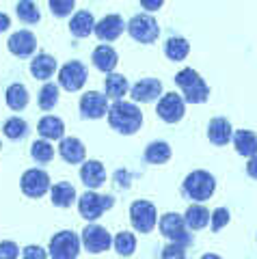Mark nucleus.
<instances>
[{
    "mask_svg": "<svg viewBox=\"0 0 257 259\" xmlns=\"http://www.w3.org/2000/svg\"><path fill=\"white\" fill-rule=\"evenodd\" d=\"M108 123L112 130H117L119 134L130 136L134 132H139L143 125V112L134 102H123L117 100L112 106H108Z\"/></svg>",
    "mask_w": 257,
    "mask_h": 259,
    "instance_id": "obj_1",
    "label": "nucleus"
},
{
    "mask_svg": "<svg viewBox=\"0 0 257 259\" xmlns=\"http://www.w3.org/2000/svg\"><path fill=\"white\" fill-rule=\"evenodd\" d=\"M175 84L180 87V91L184 93V100L188 104H203V102H207V97H210V87L203 82L199 71L190 69V67L175 74Z\"/></svg>",
    "mask_w": 257,
    "mask_h": 259,
    "instance_id": "obj_2",
    "label": "nucleus"
},
{
    "mask_svg": "<svg viewBox=\"0 0 257 259\" xmlns=\"http://www.w3.org/2000/svg\"><path fill=\"white\" fill-rule=\"evenodd\" d=\"M182 188H184V194H186V197H190L192 201H197V203H201V201H207L214 194L216 180H214L212 173L199 168V171H192L190 175H186Z\"/></svg>",
    "mask_w": 257,
    "mask_h": 259,
    "instance_id": "obj_3",
    "label": "nucleus"
},
{
    "mask_svg": "<svg viewBox=\"0 0 257 259\" xmlns=\"http://www.w3.org/2000/svg\"><path fill=\"white\" fill-rule=\"evenodd\" d=\"M158 227H160V233H162L168 242H173V244H180V246L192 244V233L188 231V225L184 223V216L168 212L164 216H160Z\"/></svg>",
    "mask_w": 257,
    "mask_h": 259,
    "instance_id": "obj_4",
    "label": "nucleus"
},
{
    "mask_svg": "<svg viewBox=\"0 0 257 259\" xmlns=\"http://www.w3.org/2000/svg\"><path fill=\"white\" fill-rule=\"evenodd\" d=\"M112 205H115V199L110 194H98L95 190H89L82 197H78V212L84 221H98Z\"/></svg>",
    "mask_w": 257,
    "mask_h": 259,
    "instance_id": "obj_5",
    "label": "nucleus"
},
{
    "mask_svg": "<svg viewBox=\"0 0 257 259\" xmlns=\"http://www.w3.org/2000/svg\"><path fill=\"white\" fill-rule=\"evenodd\" d=\"M125 28H127V32H130V37L139 44H154L158 39V35H160L158 22L151 18L149 13L134 15V18L125 24Z\"/></svg>",
    "mask_w": 257,
    "mask_h": 259,
    "instance_id": "obj_6",
    "label": "nucleus"
},
{
    "mask_svg": "<svg viewBox=\"0 0 257 259\" xmlns=\"http://www.w3.org/2000/svg\"><path fill=\"white\" fill-rule=\"evenodd\" d=\"M48 253L52 259H76L80 253V238L74 231H59L50 238Z\"/></svg>",
    "mask_w": 257,
    "mask_h": 259,
    "instance_id": "obj_7",
    "label": "nucleus"
},
{
    "mask_svg": "<svg viewBox=\"0 0 257 259\" xmlns=\"http://www.w3.org/2000/svg\"><path fill=\"white\" fill-rule=\"evenodd\" d=\"M158 221V212L156 205L151 201L139 199L130 205V223L139 233H151Z\"/></svg>",
    "mask_w": 257,
    "mask_h": 259,
    "instance_id": "obj_8",
    "label": "nucleus"
},
{
    "mask_svg": "<svg viewBox=\"0 0 257 259\" xmlns=\"http://www.w3.org/2000/svg\"><path fill=\"white\" fill-rule=\"evenodd\" d=\"M87 78H89V71L80 61H69L59 69V87H63L69 93L80 91L84 87Z\"/></svg>",
    "mask_w": 257,
    "mask_h": 259,
    "instance_id": "obj_9",
    "label": "nucleus"
},
{
    "mask_svg": "<svg viewBox=\"0 0 257 259\" xmlns=\"http://www.w3.org/2000/svg\"><path fill=\"white\" fill-rule=\"evenodd\" d=\"M80 242L91 255H100L112 246L110 233L100 225H87L82 229V236H80Z\"/></svg>",
    "mask_w": 257,
    "mask_h": 259,
    "instance_id": "obj_10",
    "label": "nucleus"
},
{
    "mask_svg": "<svg viewBox=\"0 0 257 259\" xmlns=\"http://www.w3.org/2000/svg\"><path fill=\"white\" fill-rule=\"evenodd\" d=\"M20 188L26 197L39 199L50 190V175H48L46 171H41V168H28L20 180Z\"/></svg>",
    "mask_w": 257,
    "mask_h": 259,
    "instance_id": "obj_11",
    "label": "nucleus"
},
{
    "mask_svg": "<svg viewBox=\"0 0 257 259\" xmlns=\"http://www.w3.org/2000/svg\"><path fill=\"white\" fill-rule=\"evenodd\" d=\"M158 117L164 121V123H178L184 119V112H186V104L178 93H164L160 95L158 106H156Z\"/></svg>",
    "mask_w": 257,
    "mask_h": 259,
    "instance_id": "obj_12",
    "label": "nucleus"
},
{
    "mask_svg": "<svg viewBox=\"0 0 257 259\" xmlns=\"http://www.w3.org/2000/svg\"><path fill=\"white\" fill-rule=\"evenodd\" d=\"M123 30H125V22L121 15H117V13L104 15L100 22H95V28H93V32L98 35L100 41H115V39L121 37Z\"/></svg>",
    "mask_w": 257,
    "mask_h": 259,
    "instance_id": "obj_13",
    "label": "nucleus"
},
{
    "mask_svg": "<svg viewBox=\"0 0 257 259\" xmlns=\"http://www.w3.org/2000/svg\"><path fill=\"white\" fill-rule=\"evenodd\" d=\"M108 112V100L106 95L98 91H89L80 97V115L84 119H102Z\"/></svg>",
    "mask_w": 257,
    "mask_h": 259,
    "instance_id": "obj_14",
    "label": "nucleus"
},
{
    "mask_svg": "<svg viewBox=\"0 0 257 259\" xmlns=\"http://www.w3.org/2000/svg\"><path fill=\"white\" fill-rule=\"evenodd\" d=\"M162 95V82L158 78H143L130 89V97L139 104H149L160 100Z\"/></svg>",
    "mask_w": 257,
    "mask_h": 259,
    "instance_id": "obj_15",
    "label": "nucleus"
},
{
    "mask_svg": "<svg viewBox=\"0 0 257 259\" xmlns=\"http://www.w3.org/2000/svg\"><path fill=\"white\" fill-rule=\"evenodd\" d=\"M7 48H9V52L13 56H18V59H26V56H33V52H35L37 37L30 30H18V32H13V35L9 37Z\"/></svg>",
    "mask_w": 257,
    "mask_h": 259,
    "instance_id": "obj_16",
    "label": "nucleus"
},
{
    "mask_svg": "<svg viewBox=\"0 0 257 259\" xmlns=\"http://www.w3.org/2000/svg\"><path fill=\"white\" fill-rule=\"evenodd\" d=\"M80 180L87 188H100V186L106 182V171H104V164L98 160H87L82 162V166H80Z\"/></svg>",
    "mask_w": 257,
    "mask_h": 259,
    "instance_id": "obj_17",
    "label": "nucleus"
},
{
    "mask_svg": "<svg viewBox=\"0 0 257 259\" xmlns=\"http://www.w3.org/2000/svg\"><path fill=\"white\" fill-rule=\"evenodd\" d=\"M231 136H234V127H231V123L225 117H214L207 123V139H210V143L223 147V145H227L231 141Z\"/></svg>",
    "mask_w": 257,
    "mask_h": 259,
    "instance_id": "obj_18",
    "label": "nucleus"
},
{
    "mask_svg": "<svg viewBox=\"0 0 257 259\" xmlns=\"http://www.w3.org/2000/svg\"><path fill=\"white\" fill-rule=\"evenodd\" d=\"M59 153H61L63 160L69 162V164H80V162H84V145L80 139H76V136H69V139L63 136L61 145H59Z\"/></svg>",
    "mask_w": 257,
    "mask_h": 259,
    "instance_id": "obj_19",
    "label": "nucleus"
},
{
    "mask_svg": "<svg viewBox=\"0 0 257 259\" xmlns=\"http://www.w3.org/2000/svg\"><path fill=\"white\" fill-rule=\"evenodd\" d=\"M37 132L41 139L46 141H61L63 136H65V123L59 119V117H54V115H46L41 121L37 123Z\"/></svg>",
    "mask_w": 257,
    "mask_h": 259,
    "instance_id": "obj_20",
    "label": "nucleus"
},
{
    "mask_svg": "<svg viewBox=\"0 0 257 259\" xmlns=\"http://www.w3.org/2000/svg\"><path fill=\"white\" fill-rule=\"evenodd\" d=\"M231 141H234V147L240 156L244 158L257 156V134L251 132V130H236Z\"/></svg>",
    "mask_w": 257,
    "mask_h": 259,
    "instance_id": "obj_21",
    "label": "nucleus"
},
{
    "mask_svg": "<svg viewBox=\"0 0 257 259\" xmlns=\"http://www.w3.org/2000/svg\"><path fill=\"white\" fill-rule=\"evenodd\" d=\"M91 61H93V65H95V67H98L100 71H104V74H112V69H115L117 63H119V56H117V52L112 50L110 46L102 44V46H98V48L93 50Z\"/></svg>",
    "mask_w": 257,
    "mask_h": 259,
    "instance_id": "obj_22",
    "label": "nucleus"
},
{
    "mask_svg": "<svg viewBox=\"0 0 257 259\" xmlns=\"http://www.w3.org/2000/svg\"><path fill=\"white\" fill-rule=\"evenodd\" d=\"M50 199H52V203L56 207H71L78 201V194H76V188L71 186L69 182H59V184H54L52 186V190H50Z\"/></svg>",
    "mask_w": 257,
    "mask_h": 259,
    "instance_id": "obj_23",
    "label": "nucleus"
},
{
    "mask_svg": "<svg viewBox=\"0 0 257 259\" xmlns=\"http://www.w3.org/2000/svg\"><path fill=\"white\" fill-rule=\"evenodd\" d=\"M56 71V59L50 54H37L30 61V74L37 80H50Z\"/></svg>",
    "mask_w": 257,
    "mask_h": 259,
    "instance_id": "obj_24",
    "label": "nucleus"
},
{
    "mask_svg": "<svg viewBox=\"0 0 257 259\" xmlns=\"http://www.w3.org/2000/svg\"><path fill=\"white\" fill-rule=\"evenodd\" d=\"M95 28V20H93V13L91 11H78L74 18L69 20V30L74 37H89Z\"/></svg>",
    "mask_w": 257,
    "mask_h": 259,
    "instance_id": "obj_25",
    "label": "nucleus"
},
{
    "mask_svg": "<svg viewBox=\"0 0 257 259\" xmlns=\"http://www.w3.org/2000/svg\"><path fill=\"white\" fill-rule=\"evenodd\" d=\"M210 214L207 212V207H203L201 203H195V205H188L186 214H184V223L188 225V229H203L210 223Z\"/></svg>",
    "mask_w": 257,
    "mask_h": 259,
    "instance_id": "obj_26",
    "label": "nucleus"
},
{
    "mask_svg": "<svg viewBox=\"0 0 257 259\" xmlns=\"http://www.w3.org/2000/svg\"><path fill=\"white\" fill-rule=\"evenodd\" d=\"M190 52V44L186 41L184 37H168L166 44H164V54L168 61L178 63V61H184Z\"/></svg>",
    "mask_w": 257,
    "mask_h": 259,
    "instance_id": "obj_27",
    "label": "nucleus"
},
{
    "mask_svg": "<svg viewBox=\"0 0 257 259\" xmlns=\"http://www.w3.org/2000/svg\"><path fill=\"white\" fill-rule=\"evenodd\" d=\"M5 97H7V106L11 110H24L28 106V91H26V87L20 82H15L7 89Z\"/></svg>",
    "mask_w": 257,
    "mask_h": 259,
    "instance_id": "obj_28",
    "label": "nucleus"
},
{
    "mask_svg": "<svg viewBox=\"0 0 257 259\" xmlns=\"http://www.w3.org/2000/svg\"><path fill=\"white\" fill-rule=\"evenodd\" d=\"M145 160L149 164H164V162L171 160V147L164 141H154L147 145L145 149Z\"/></svg>",
    "mask_w": 257,
    "mask_h": 259,
    "instance_id": "obj_29",
    "label": "nucleus"
},
{
    "mask_svg": "<svg viewBox=\"0 0 257 259\" xmlns=\"http://www.w3.org/2000/svg\"><path fill=\"white\" fill-rule=\"evenodd\" d=\"M106 97H112V100H121L123 95H127L130 91V84H127V78L121 74H108L106 78Z\"/></svg>",
    "mask_w": 257,
    "mask_h": 259,
    "instance_id": "obj_30",
    "label": "nucleus"
},
{
    "mask_svg": "<svg viewBox=\"0 0 257 259\" xmlns=\"http://www.w3.org/2000/svg\"><path fill=\"white\" fill-rule=\"evenodd\" d=\"M3 132H5L7 139H11V141H22L24 136L28 134V123H26V121H24L22 117H11V119L5 121Z\"/></svg>",
    "mask_w": 257,
    "mask_h": 259,
    "instance_id": "obj_31",
    "label": "nucleus"
},
{
    "mask_svg": "<svg viewBox=\"0 0 257 259\" xmlns=\"http://www.w3.org/2000/svg\"><path fill=\"white\" fill-rule=\"evenodd\" d=\"M15 13L24 24H37L41 20V13H39V7L33 3V0H20L15 5Z\"/></svg>",
    "mask_w": 257,
    "mask_h": 259,
    "instance_id": "obj_32",
    "label": "nucleus"
},
{
    "mask_svg": "<svg viewBox=\"0 0 257 259\" xmlns=\"http://www.w3.org/2000/svg\"><path fill=\"white\" fill-rule=\"evenodd\" d=\"M37 102H39V108L41 110H52L56 104H59V84H54V82L44 84L41 91H39Z\"/></svg>",
    "mask_w": 257,
    "mask_h": 259,
    "instance_id": "obj_33",
    "label": "nucleus"
},
{
    "mask_svg": "<svg viewBox=\"0 0 257 259\" xmlns=\"http://www.w3.org/2000/svg\"><path fill=\"white\" fill-rule=\"evenodd\" d=\"M112 244H115V250L121 257H130L136 250V236L130 231H119L115 240H112Z\"/></svg>",
    "mask_w": 257,
    "mask_h": 259,
    "instance_id": "obj_34",
    "label": "nucleus"
},
{
    "mask_svg": "<svg viewBox=\"0 0 257 259\" xmlns=\"http://www.w3.org/2000/svg\"><path fill=\"white\" fill-rule=\"evenodd\" d=\"M30 156H33L35 162H39V164H48V162H52L54 158V147L50 141H35L33 145H30Z\"/></svg>",
    "mask_w": 257,
    "mask_h": 259,
    "instance_id": "obj_35",
    "label": "nucleus"
},
{
    "mask_svg": "<svg viewBox=\"0 0 257 259\" xmlns=\"http://www.w3.org/2000/svg\"><path fill=\"white\" fill-rule=\"evenodd\" d=\"M76 0H50V11L56 18H67V15L74 11Z\"/></svg>",
    "mask_w": 257,
    "mask_h": 259,
    "instance_id": "obj_36",
    "label": "nucleus"
},
{
    "mask_svg": "<svg viewBox=\"0 0 257 259\" xmlns=\"http://www.w3.org/2000/svg\"><path fill=\"white\" fill-rule=\"evenodd\" d=\"M229 223V209L225 207H219L214 209V212L210 214V225H212V231H221L225 225Z\"/></svg>",
    "mask_w": 257,
    "mask_h": 259,
    "instance_id": "obj_37",
    "label": "nucleus"
},
{
    "mask_svg": "<svg viewBox=\"0 0 257 259\" xmlns=\"http://www.w3.org/2000/svg\"><path fill=\"white\" fill-rule=\"evenodd\" d=\"M162 259H186V246H180V244H173V242H168V244L162 248Z\"/></svg>",
    "mask_w": 257,
    "mask_h": 259,
    "instance_id": "obj_38",
    "label": "nucleus"
},
{
    "mask_svg": "<svg viewBox=\"0 0 257 259\" xmlns=\"http://www.w3.org/2000/svg\"><path fill=\"white\" fill-rule=\"evenodd\" d=\"M18 255H20V248L15 242L11 240L0 242V259H18Z\"/></svg>",
    "mask_w": 257,
    "mask_h": 259,
    "instance_id": "obj_39",
    "label": "nucleus"
},
{
    "mask_svg": "<svg viewBox=\"0 0 257 259\" xmlns=\"http://www.w3.org/2000/svg\"><path fill=\"white\" fill-rule=\"evenodd\" d=\"M22 259H48V253L41 246L30 244L26 248H22Z\"/></svg>",
    "mask_w": 257,
    "mask_h": 259,
    "instance_id": "obj_40",
    "label": "nucleus"
},
{
    "mask_svg": "<svg viewBox=\"0 0 257 259\" xmlns=\"http://www.w3.org/2000/svg\"><path fill=\"white\" fill-rule=\"evenodd\" d=\"M164 0H141V5H143V9H147V11H158L160 7H162Z\"/></svg>",
    "mask_w": 257,
    "mask_h": 259,
    "instance_id": "obj_41",
    "label": "nucleus"
},
{
    "mask_svg": "<svg viewBox=\"0 0 257 259\" xmlns=\"http://www.w3.org/2000/svg\"><path fill=\"white\" fill-rule=\"evenodd\" d=\"M246 173H248V177L257 180V156L248 158V162H246Z\"/></svg>",
    "mask_w": 257,
    "mask_h": 259,
    "instance_id": "obj_42",
    "label": "nucleus"
},
{
    "mask_svg": "<svg viewBox=\"0 0 257 259\" xmlns=\"http://www.w3.org/2000/svg\"><path fill=\"white\" fill-rule=\"evenodd\" d=\"M11 26V20H9V15L7 13H0V32H5L7 28Z\"/></svg>",
    "mask_w": 257,
    "mask_h": 259,
    "instance_id": "obj_43",
    "label": "nucleus"
},
{
    "mask_svg": "<svg viewBox=\"0 0 257 259\" xmlns=\"http://www.w3.org/2000/svg\"><path fill=\"white\" fill-rule=\"evenodd\" d=\"M201 259H223V257H219V255H214V253H205Z\"/></svg>",
    "mask_w": 257,
    "mask_h": 259,
    "instance_id": "obj_44",
    "label": "nucleus"
},
{
    "mask_svg": "<svg viewBox=\"0 0 257 259\" xmlns=\"http://www.w3.org/2000/svg\"><path fill=\"white\" fill-rule=\"evenodd\" d=\"M0 149H3V143H0Z\"/></svg>",
    "mask_w": 257,
    "mask_h": 259,
    "instance_id": "obj_45",
    "label": "nucleus"
}]
</instances>
